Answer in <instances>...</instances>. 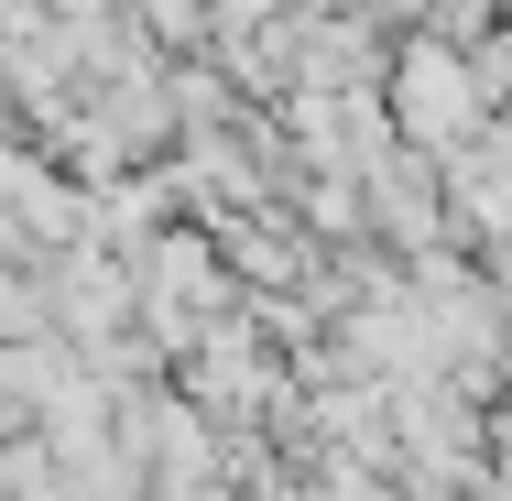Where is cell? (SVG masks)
Here are the masks:
<instances>
[{
    "label": "cell",
    "mask_w": 512,
    "mask_h": 501,
    "mask_svg": "<svg viewBox=\"0 0 512 501\" xmlns=\"http://www.w3.org/2000/svg\"><path fill=\"white\" fill-rule=\"evenodd\" d=\"M197 501H218V491H197Z\"/></svg>",
    "instance_id": "3"
},
{
    "label": "cell",
    "mask_w": 512,
    "mask_h": 501,
    "mask_svg": "<svg viewBox=\"0 0 512 501\" xmlns=\"http://www.w3.org/2000/svg\"><path fill=\"white\" fill-rule=\"evenodd\" d=\"M480 99H491V77H469L447 44H404V55H393V120H404V142H425V153L469 142Z\"/></svg>",
    "instance_id": "1"
},
{
    "label": "cell",
    "mask_w": 512,
    "mask_h": 501,
    "mask_svg": "<svg viewBox=\"0 0 512 501\" xmlns=\"http://www.w3.org/2000/svg\"><path fill=\"white\" fill-rule=\"evenodd\" d=\"M218 11H273V0H218Z\"/></svg>",
    "instance_id": "2"
}]
</instances>
